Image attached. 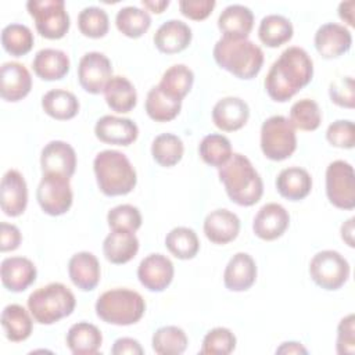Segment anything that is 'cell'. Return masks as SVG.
Here are the masks:
<instances>
[{
  "instance_id": "53",
  "label": "cell",
  "mask_w": 355,
  "mask_h": 355,
  "mask_svg": "<svg viewBox=\"0 0 355 355\" xmlns=\"http://www.w3.org/2000/svg\"><path fill=\"white\" fill-rule=\"evenodd\" d=\"M354 7H355V1L349 0V1H343L338 6V15L343 21H345L349 26H354Z\"/></svg>"
},
{
  "instance_id": "43",
  "label": "cell",
  "mask_w": 355,
  "mask_h": 355,
  "mask_svg": "<svg viewBox=\"0 0 355 355\" xmlns=\"http://www.w3.org/2000/svg\"><path fill=\"white\" fill-rule=\"evenodd\" d=\"M288 121L294 129L306 132L316 130L322 122L320 108L318 103L311 98L298 100L291 105Z\"/></svg>"
},
{
  "instance_id": "31",
  "label": "cell",
  "mask_w": 355,
  "mask_h": 355,
  "mask_svg": "<svg viewBox=\"0 0 355 355\" xmlns=\"http://www.w3.org/2000/svg\"><path fill=\"white\" fill-rule=\"evenodd\" d=\"M104 97L111 110L115 112H129L137 103L135 86L125 76H112L104 89Z\"/></svg>"
},
{
  "instance_id": "39",
  "label": "cell",
  "mask_w": 355,
  "mask_h": 355,
  "mask_svg": "<svg viewBox=\"0 0 355 355\" xmlns=\"http://www.w3.org/2000/svg\"><path fill=\"white\" fill-rule=\"evenodd\" d=\"M184 153V146L180 137L172 133L158 135L151 144V154L157 164L161 166L176 165Z\"/></svg>"
},
{
  "instance_id": "8",
  "label": "cell",
  "mask_w": 355,
  "mask_h": 355,
  "mask_svg": "<svg viewBox=\"0 0 355 355\" xmlns=\"http://www.w3.org/2000/svg\"><path fill=\"white\" fill-rule=\"evenodd\" d=\"M26 8L43 37L55 40L68 32L71 22L64 0H29Z\"/></svg>"
},
{
  "instance_id": "27",
  "label": "cell",
  "mask_w": 355,
  "mask_h": 355,
  "mask_svg": "<svg viewBox=\"0 0 355 355\" xmlns=\"http://www.w3.org/2000/svg\"><path fill=\"white\" fill-rule=\"evenodd\" d=\"M137 251L139 240L133 232L128 230H111L103 243L104 257L115 265L129 262L135 258Z\"/></svg>"
},
{
  "instance_id": "24",
  "label": "cell",
  "mask_w": 355,
  "mask_h": 355,
  "mask_svg": "<svg viewBox=\"0 0 355 355\" xmlns=\"http://www.w3.org/2000/svg\"><path fill=\"white\" fill-rule=\"evenodd\" d=\"M68 275L78 288L94 290L100 282V262L92 252H76L68 262Z\"/></svg>"
},
{
  "instance_id": "45",
  "label": "cell",
  "mask_w": 355,
  "mask_h": 355,
  "mask_svg": "<svg viewBox=\"0 0 355 355\" xmlns=\"http://www.w3.org/2000/svg\"><path fill=\"white\" fill-rule=\"evenodd\" d=\"M236 348V337L226 327H215L209 330L204 340L200 354L202 355H227Z\"/></svg>"
},
{
  "instance_id": "54",
  "label": "cell",
  "mask_w": 355,
  "mask_h": 355,
  "mask_svg": "<svg viewBox=\"0 0 355 355\" xmlns=\"http://www.w3.org/2000/svg\"><path fill=\"white\" fill-rule=\"evenodd\" d=\"M276 354H308V351L300 343L288 341V343H283L276 349Z\"/></svg>"
},
{
  "instance_id": "10",
  "label": "cell",
  "mask_w": 355,
  "mask_h": 355,
  "mask_svg": "<svg viewBox=\"0 0 355 355\" xmlns=\"http://www.w3.org/2000/svg\"><path fill=\"white\" fill-rule=\"evenodd\" d=\"M326 194L329 201L340 209L355 207V173L351 164L337 159L326 169Z\"/></svg>"
},
{
  "instance_id": "50",
  "label": "cell",
  "mask_w": 355,
  "mask_h": 355,
  "mask_svg": "<svg viewBox=\"0 0 355 355\" xmlns=\"http://www.w3.org/2000/svg\"><path fill=\"white\" fill-rule=\"evenodd\" d=\"M216 3L214 0H180L179 8L180 12L194 21L205 19L212 10L215 8Z\"/></svg>"
},
{
  "instance_id": "36",
  "label": "cell",
  "mask_w": 355,
  "mask_h": 355,
  "mask_svg": "<svg viewBox=\"0 0 355 355\" xmlns=\"http://www.w3.org/2000/svg\"><path fill=\"white\" fill-rule=\"evenodd\" d=\"M193 82V71L183 64H176L164 72L158 86L165 94L176 100H183V97L191 90Z\"/></svg>"
},
{
  "instance_id": "23",
  "label": "cell",
  "mask_w": 355,
  "mask_h": 355,
  "mask_svg": "<svg viewBox=\"0 0 355 355\" xmlns=\"http://www.w3.org/2000/svg\"><path fill=\"white\" fill-rule=\"evenodd\" d=\"M240 232L239 216L229 209H215L205 216L204 233L214 244H227Z\"/></svg>"
},
{
  "instance_id": "2",
  "label": "cell",
  "mask_w": 355,
  "mask_h": 355,
  "mask_svg": "<svg viewBox=\"0 0 355 355\" xmlns=\"http://www.w3.org/2000/svg\"><path fill=\"white\" fill-rule=\"evenodd\" d=\"M219 180L223 183L229 198L241 207L257 204L263 193V183L251 161L239 153L219 168Z\"/></svg>"
},
{
  "instance_id": "30",
  "label": "cell",
  "mask_w": 355,
  "mask_h": 355,
  "mask_svg": "<svg viewBox=\"0 0 355 355\" xmlns=\"http://www.w3.org/2000/svg\"><path fill=\"white\" fill-rule=\"evenodd\" d=\"M101 343L103 336L100 329L89 322H78L67 333V345L73 355L97 354Z\"/></svg>"
},
{
  "instance_id": "51",
  "label": "cell",
  "mask_w": 355,
  "mask_h": 355,
  "mask_svg": "<svg viewBox=\"0 0 355 355\" xmlns=\"http://www.w3.org/2000/svg\"><path fill=\"white\" fill-rule=\"evenodd\" d=\"M22 240L21 232L15 225L1 222L0 225V250L3 252L14 251L19 247Z\"/></svg>"
},
{
  "instance_id": "11",
  "label": "cell",
  "mask_w": 355,
  "mask_h": 355,
  "mask_svg": "<svg viewBox=\"0 0 355 355\" xmlns=\"http://www.w3.org/2000/svg\"><path fill=\"white\" fill-rule=\"evenodd\" d=\"M36 198L40 208L47 215L58 216L65 214L71 208L73 200L69 178L44 173L37 186Z\"/></svg>"
},
{
  "instance_id": "5",
  "label": "cell",
  "mask_w": 355,
  "mask_h": 355,
  "mask_svg": "<svg viewBox=\"0 0 355 355\" xmlns=\"http://www.w3.org/2000/svg\"><path fill=\"white\" fill-rule=\"evenodd\" d=\"M76 305L73 293L62 283H50L33 291L28 298V309L35 322L53 324L69 316Z\"/></svg>"
},
{
  "instance_id": "33",
  "label": "cell",
  "mask_w": 355,
  "mask_h": 355,
  "mask_svg": "<svg viewBox=\"0 0 355 355\" xmlns=\"http://www.w3.org/2000/svg\"><path fill=\"white\" fill-rule=\"evenodd\" d=\"M42 107L49 116L58 121H67L78 114L79 101L76 96L68 90L53 89L42 97Z\"/></svg>"
},
{
  "instance_id": "28",
  "label": "cell",
  "mask_w": 355,
  "mask_h": 355,
  "mask_svg": "<svg viewBox=\"0 0 355 355\" xmlns=\"http://www.w3.org/2000/svg\"><path fill=\"white\" fill-rule=\"evenodd\" d=\"M276 189L282 197L290 201H300L311 193L312 178L306 169L290 166L277 175Z\"/></svg>"
},
{
  "instance_id": "41",
  "label": "cell",
  "mask_w": 355,
  "mask_h": 355,
  "mask_svg": "<svg viewBox=\"0 0 355 355\" xmlns=\"http://www.w3.org/2000/svg\"><path fill=\"white\" fill-rule=\"evenodd\" d=\"M200 157L202 161L211 166L220 168L232 157V144L230 140L219 133L207 135L198 147Z\"/></svg>"
},
{
  "instance_id": "7",
  "label": "cell",
  "mask_w": 355,
  "mask_h": 355,
  "mask_svg": "<svg viewBox=\"0 0 355 355\" xmlns=\"http://www.w3.org/2000/svg\"><path fill=\"white\" fill-rule=\"evenodd\" d=\"M297 148L295 129L283 115L268 118L261 126V150L272 161H283Z\"/></svg>"
},
{
  "instance_id": "19",
  "label": "cell",
  "mask_w": 355,
  "mask_h": 355,
  "mask_svg": "<svg viewBox=\"0 0 355 355\" xmlns=\"http://www.w3.org/2000/svg\"><path fill=\"white\" fill-rule=\"evenodd\" d=\"M3 286L14 293L26 290L36 280V266L25 257H8L1 261L0 266Z\"/></svg>"
},
{
  "instance_id": "52",
  "label": "cell",
  "mask_w": 355,
  "mask_h": 355,
  "mask_svg": "<svg viewBox=\"0 0 355 355\" xmlns=\"http://www.w3.org/2000/svg\"><path fill=\"white\" fill-rule=\"evenodd\" d=\"M111 352L114 355H125V354H130V355H141L144 354V349L141 348L140 343L135 338L130 337H122L115 340Z\"/></svg>"
},
{
  "instance_id": "46",
  "label": "cell",
  "mask_w": 355,
  "mask_h": 355,
  "mask_svg": "<svg viewBox=\"0 0 355 355\" xmlns=\"http://www.w3.org/2000/svg\"><path fill=\"white\" fill-rule=\"evenodd\" d=\"M107 220L111 230H128L135 233L141 226V214L136 207L122 204L110 209Z\"/></svg>"
},
{
  "instance_id": "6",
  "label": "cell",
  "mask_w": 355,
  "mask_h": 355,
  "mask_svg": "<svg viewBox=\"0 0 355 355\" xmlns=\"http://www.w3.org/2000/svg\"><path fill=\"white\" fill-rule=\"evenodd\" d=\"M146 311L143 297L129 288H112L103 293L96 302L97 316L111 324L128 326L139 322Z\"/></svg>"
},
{
  "instance_id": "34",
  "label": "cell",
  "mask_w": 355,
  "mask_h": 355,
  "mask_svg": "<svg viewBox=\"0 0 355 355\" xmlns=\"http://www.w3.org/2000/svg\"><path fill=\"white\" fill-rule=\"evenodd\" d=\"M294 29L290 19L279 14H269L262 18L258 28L261 42L268 47H279L293 37Z\"/></svg>"
},
{
  "instance_id": "16",
  "label": "cell",
  "mask_w": 355,
  "mask_h": 355,
  "mask_svg": "<svg viewBox=\"0 0 355 355\" xmlns=\"http://www.w3.org/2000/svg\"><path fill=\"white\" fill-rule=\"evenodd\" d=\"M28 204V187L24 176L17 169H8L0 186L1 211L8 216H19Z\"/></svg>"
},
{
  "instance_id": "42",
  "label": "cell",
  "mask_w": 355,
  "mask_h": 355,
  "mask_svg": "<svg viewBox=\"0 0 355 355\" xmlns=\"http://www.w3.org/2000/svg\"><path fill=\"white\" fill-rule=\"evenodd\" d=\"M187 336L178 326L159 327L153 336V349L159 355H179L187 348Z\"/></svg>"
},
{
  "instance_id": "25",
  "label": "cell",
  "mask_w": 355,
  "mask_h": 355,
  "mask_svg": "<svg viewBox=\"0 0 355 355\" xmlns=\"http://www.w3.org/2000/svg\"><path fill=\"white\" fill-rule=\"evenodd\" d=\"M191 36V29L187 24L179 19H169L157 29L154 44L161 53L175 54L187 49Z\"/></svg>"
},
{
  "instance_id": "12",
  "label": "cell",
  "mask_w": 355,
  "mask_h": 355,
  "mask_svg": "<svg viewBox=\"0 0 355 355\" xmlns=\"http://www.w3.org/2000/svg\"><path fill=\"white\" fill-rule=\"evenodd\" d=\"M112 78V65L107 55L98 51L86 53L78 65V79L80 86L92 94L104 92Z\"/></svg>"
},
{
  "instance_id": "37",
  "label": "cell",
  "mask_w": 355,
  "mask_h": 355,
  "mask_svg": "<svg viewBox=\"0 0 355 355\" xmlns=\"http://www.w3.org/2000/svg\"><path fill=\"white\" fill-rule=\"evenodd\" d=\"M115 24L122 35L137 39L143 36L151 26V17L143 8L128 6L116 12Z\"/></svg>"
},
{
  "instance_id": "48",
  "label": "cell",
  "mask_w": 355,
  "mask_h": 355,
  "mask_svg": "<svg viewBox=\"0 0 355 355\" xmlns=\"http://www.w3.org/2000/svg\"><path fill=\"white\" fill-rule=\"evenodd\" d=\"M354 79L352 76H343L330 83L329 94L334 104L344 108H354L355 93H354Z\"/></svg>"
},
{
  "instance_id": "26",
  "label": "cell",
  "mask_w": 355,
  "mask_h": 355,
  "mask_svg": "<svg viewBox=\"0 0 355 355\" xmlns=\"http://www.w3.org/2000/svg\"><path fill=\"white\" fill-rule=\"evenodd\" d=\"M254 26L252 11L243 4L227 6L218 18V28L226 37L247 39Z\"/></svg>"
},
{
  "instance_id": "17",
  "label": "cell",
  "mask_w": 355,
  "mask_h": 355,
  "mask_svg": "<svg viewBox=\"0 0 355 355\" xmlns=\"http://www.w3.org/2000/svg\"><path fill=\"white\" fill-rule=\"evenodd\" d=\"M351 32L341 24H323L315 33V47L323 58H336L351 49Z\"/></svg>"
},
{
  "instance_id": "55",
  "label": "cell",
  "mask_w": 355,
  "mask_h": 355,
  "mask_svg": "<svg viewBox=\"0 0 355 355\" xmlns=\"http://www.w3.org/2000/svg\"><path fill=\"white\" fill-rule=\"evenodd\" d=\"M354 218H349L341 225V239L349 245L354 247Z\"/></svg>"
},
{
  "instance_id": "13",
  "label": "cell",
  "mask_w": 355,
  "mask_h": 355,
  "mask_svg": "<svg viewBox=\"0 0 355 355\" xmlns=\"http://www.w3.org/2000/svg\"><path fill=\"white\" fill-rule=\"evenodd\" d=\"M173 263L162 254L147 255L137 268L140 283L150 291H164L173 279Z\"/></svg>"
},
{
  "instance_id": "4",
  "label": "cell",
  "mask_w": 355,
  "mask_h": 355,
  "mask_svg": "<svg viewBox=\"0 0 355 355\" xmlns=\"http://www.w3.org/2000/svg\"><path fill=\"white\" fill-rule=\"evenodd\" d=\"M93 169L98 189L105 196H125L136 186V171L121 151H100L94 158Z\"/></svg>"
},
{
  "instance_id": "44",
  "label": "cell",
  "mask_w": 355,
  "mask_h": 355,
  "mask_svg": "<svg viewBox=\"0 0 355 355\" xmlns=\"http://www.w3.org/2000/svg\"><path fill=\"white\" fill-rule=\"evenodd\" d=\"M79 31L92 39H98L107 35L110 19L107 12L100 7H86L78 15Z\"/></svg>"
},
{
  "instance_id": "47",
  "label": "cell",
  "mask_w": 355,
  "mask_h": 355,
  "mask_svg": "<svg viewBox=\"0 0 355 355\" xmlns=\"http://www.w3.org/2000/svg\"><path fill=\"white\" fill-rule=\"evenodd\" d=\"M327 141L338 148H352L355 144V126L352 121L338 119L326 130Z\"/></svg>"
},
{
  "instance_id": "20",
  "label": "cell",
  "mask_w": 355,
  "mask_h": 355,
  "mask_svg": "<svg viewBox=\"0 0 355 355\" xmlns=\"http://www.w3.org/2000/svg\"><path fill=\"white\" fill-rule=\"evenodd\" d=\"M250 118L248 104L240 97H225L212 110V121L216 128L225 132L241 129Z\"/></svg>"
},
{
  "instance_id": "18",
  "label": "cell",
  "mask_w": 355,
  "mask_h": 355,
  "mask_svg": "<svg viewBox=\"0 0 355 355\" xmlns=\"http://www.w3.org/2000/svg\"><path fill=\"white\" fill-rule=\"evenodd\" d=\"M94 133L96 137L103 143L129 146L137 139L139 128L129 118L104 115L96 122Z\"/></svg>"
},
{
  "instance_id": "9",
  "label": "cell",
  "mask_w": 355,
  "mask_h": 355,
  "mask_svg": "<svg viewBox=\"0 0 355 355\" xmlns=\"http://www.w3.org/2000/svg\"><path fill=\"white\" fill-rule=\"evenodd\" d=\"M311 279L324 290H338L349 277V263L337 251L324 250L313 255L309 263Z\"/></svg>"
},
{
  "instance_id": "1",
  "label": "cell",
  "mask_w": 355,
  "mask_h": 355,
  "mask_svg": "<svg viewBox=\"0 0 355 355\" xmlns=\"http://www.w3.org/2000/svg\"><path fill=\"white\" fill-rule=\"evenodd\" d=\"M312 76L313 62L309 54L298 46H291L272 64L265 78V89L272 100L284 103L305 87Z\"/></svg>"
},
{
  "instance_id": "29",
  "label": "cell",
  "mask_w": 355,
  "mask_h": 355,
  "mask_svg": "<svg viewBox=\"0 0 355 355\" xmlns=\"http://www.w3.org/2000/svg\"><path fill=\"white\" fill-rule=\"evenodd\" d=\"M35 73L43 80L62 79L71 67L67 53L58 49H42L36 53L32 62Z\"/></svg>"
},
{
  "instance_id": "3",
  "label": "cell",
  "mask_w": 355,
  "mask_h": 355,
  "mask_svg": "<svg viewBox=\"0 0 355 355\" xmlns=\"http://www.w3.org/2000/svg\"><path fill=\"white\" fill-rule=\"evenodd\" d=\"M216 64L240 79L255 78L263 64V51L248 39L222 36L214 46Z\"/></svg>"
},
{
  "instance_id": "56",
  "label": "cell",
  "mask_w": 355,
  "mask_h": 355,
  "mask_svg": "<svg viewBox=\"0 0 355 355\" xmlns=\"http://www.w3.org/2000/svg\"><path fill=\"white\" fill-rule=\"evenodd\" d=\"M141 4L144 6V8L153 11V12H157V14H161L168 6H169V1L168 0H158V1H148V0H143Z\"/></svg>"
},
{
  "instance_id": "38",
  "label": "cell",
  "mask_w": 355,
  "mask_h": 355,
  "mask_svg": "<svg viewBox=\"0 0 355 355\" xmlns=\"http://www.w3.org/2000/svg\"><path fill=\"white\" fill-rule=\"evenodd\" d=\"M168 251L179 259H191L200 250V240L190 227L179 226L172 229L165 237Z\"/></svg>"
},
{
  "instance_id": "35",
  "label": "cell",
  "mask_w": 355,
  "mask_h": 355,
  "mask_svg": "<svg viewBox=\"0 0 355 355\" xmlns=\"http://www.w3.org/2000/svg\"><path fill=\"white\" fill-rule=\"evenodd\" d=\"M182 108V100L165 94L159 86L148 90L146 98V112L155 122H168L175 119Z\"/></svg>"
},
{
  "instance_id": "22",
  "label": "cell",
  "mask_w": 355,
  "mask_h": 355,
  "mask_svg": "<svg viewBox=\"0 0 355 355\" xmlns=\"http://www.w3.org/2000/svg\"><path fill=\"white\" fill-rule=\"evenodd\" d=\"M257 279V265L247 252L234 254L223 272L225 287L230 291H245Z\"/></svg>"
},
{
  "instance_id": "21",
  "label": "cell",
  "mask_w": 355,
  "mask_h": 355,
  "mask_svg": "<svg viewBox=\"0 0 355 355\" xmlns=\"http://www.w3.org/2000/svg\"><path fill=\"white\" fill-rule=\"evenodd\" d=\"M32 78L29 71L19 62H4L1 65L0 96L6 101H19L29 94Z\"/></svg>"
},
{
  "instance_id": "15",
  "label": "cell",
  "mask_w": 355,
  "mask_h": 355,
  "mask_svg": "<svg viewBox=\"0 0 355 355\" xmlns=\"http://www.w3.org/2000/svg\"><path fill=\"white\" fill-rule=\"evenodd\" d=\"M290 225V215L286 208L277 202L265 204L255 215L252 230L262 240L272 241L283 236Z\"/></svg>"
},
{
  "instance_id": "32",
  "label": "cell",
  "mask_w": 355,
  "mask_h": 355,
  "mask_svg": "<svg viewBox=\"0 0 355 355\" xmlns=\"http://www.w3.org/2000/svg\"><path fill=\"white\" fill-rule=\"evenodd\" d=\"M1 326L6 337L10 341L19 343L31 336L33 322L24 306L18 304H10L1 312Z\"/></svg>"
},
{
  "instance_id": "49",
  "label": "cell",
  "mask_w": 355,
  "mask_h": 355,
  "mask_svg": "<svg viewBox=\"0 0 355 355\" xmlns=\"http://www.w3.org/2000/svg\"><path fill=\"white\" fill-rule=\"evenodd\" d=\"M337 352L352 355L355 352V316L354 313L343 318L337 327Z\"/></svg>"
},
{
  "instance_id": "14",
  "label": "cell",
  "mask_w": 355,
  "mask_h": 355,
  "mask_svg": "<svg viewBox=\"0 0 355 355\" xmlns=\"http://www.w3.org/2000/svg\"><path fill=\"white\" fill-rule=\"evenodd\" d=\"M42 172L71 178L76 169V153L71 144L53 140L46 144L40 155Z\"/></svg>"
},
{
  "instance_id": "40",
  "label": "cell",
  "mask_w": 355,
  "mask_h": 355,
  "mask_svg": "<svg viewBox=\"0 0 355 355\" xmlns=\"http://www.w3.org/2000/svg\"><path fill=\"white\" fill-rule=\"evenodd\" d=\"M35 43L32 31L22 24H10L1 31V44L14 57L28 54Z\"/></svg>"
}]
</instances>
